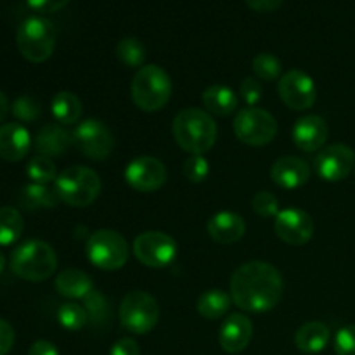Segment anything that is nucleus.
<instances>
[{"label":"nucleus","instance_id":"f257e3e1","mask_svg":"<svg viewBox=\"0 0 355 355\" xmlns=\"http://www.w3.org/2000/svg\"><path fill=\"white\" fill-rule=\"evenodd\" d=\"M283 288L279 270L272 263L262 260L243 263L231 277V298L241 311H270L279 304Z\"/></svg>","mask_w":355,"mask_h":355},{"label":"nucleus","instance_id":"f03ea898","mask_svg":"<svg viewBox=\"0 0 355 355\" xmlns=\"http://www.w3.org/2000/svg\"><path fill=\"white\" fill-rule=\"evenodd\" d=\"M175 142L191 155H203L217 142V123L214 118L198 107H186L175 114L172 125Z\"/></svg>","mask_w":355,"mask_h":355},{"label":"nucleus","instance_id":"7ed1b4c3","mask_svg":"<svg viewBox=\"0 0 355 355\" xmlns=\"http://www.w3.org/2000/svg\"><path fill=\"white\" fill-rule=\"evenodd\" d=\"M10 270L17 277L31 283L49 279L58 269V257L49 243L30 239L14 248L10 255Z\"/></svg>","mask_w":355,"mask_h":355},{"label":"nucleus","instance_id":"20e7f679","mask_svg":"<svg viewBox=\"0 0 355 355\" xmlns=\"http://www.w3.org/2000/svg\"><path fill=\"white\" fill-rule=\"evenodd\" d=\"M132 101L146 113L159 111L172 96V80L158 64H146L137 69L130 87Z\"/></svg>","mask_w":355,"mask_h":355},{"label":"nucleus","instance_id":"39448f33","mask_svg":"<svg viewBox=\"0 0 355 355\" xmlns=\"http://www.w3.org/2000/svg\"><path fill=\"white\" fill-rule=\"evenodd\" d=\"M101 177L89 166L73 165L62 170L54 182V191L62 203L75 208L89 207L101 193Z\"/></svg>","mask_w":355,"mask_h":355},{"label":"nucleus","instance_id":"423d86ee","mask_svg":"<svg viewBox=\"0 0 355 355\" xmlns=\"http://www.w3.org/2000/svg\"><path fill=\"white\" fill-rule=\"evenodd\" d=\"M16 44L21 55L30 62H45L55 49V28L42 16H30L19 24Z\"/></svg>","mask_w":355,"mask_h":355},{"label":"nucleus","instance_id":"0eeeda50","mask_svg":"<svg viewBox=\"0 0 355 355\" xmlns=\"http://www.w3.org/2000/svg\"><path fill=\"white\" fill-rule=\"evenodd\" d=\"M120 322L134 335H146L151 331L159 319V305L155 297L141 290L130 291L120 304Z\"/></svg>","mask_w":355,"mask_h":355},{"label":"nucleus","instance_id":"6e6552de","mask_svg":"<svg viewBox=\"0 0 355 355\" xmlns=\"http://www.w3.org/2000/svg\"><path fill=\"white\" fill-rule=\"evenodd\" d=\"M87 257L103 270H116L128 260V245L123 236L111 229L92 232L85 246Z\"/></svg>","mask_w":355,"mask_h":355},{"label":"nucleus","instance_id":"1a4fd4ad","mask_svg":"<svg viewBox=\"0 0 355 355\" xmlns=\"http://www.w3.org/2000/svg\"><path fill=\"white\" fill-rule=\"evenodd\" d=\"M236 137L248 146H266L277 134L276 118L262 107H246L238 111L234 118Z\"/></svg>","mask_w":355,"mask_h":355},{"label":"nucleus","instance_id":"9d476101","mask_svg":"<svg viewBox=\"0 0 355 355\" xmlns=\"http://www.w3.org/2000/svg\"><path fill=\"white\" fill-rule=\"evenodd\" d=\"M134 255L142 266L162 269L170 266L179 253L177 241L162 231H146L134 239Z\"/></svg>","mask_w":355,"mask_h":355},{"label":"nucleus","instance_id":"9b49d317","mask_svg":"<svg viewBox=\"0 0 355 355\" xmlns=\"http://www.w3.org/2000/svg\"><path fill=\"white\" fill-rule=\"evenodd\" d=\"M73 144L83 156L101 162L113 153L114 139L103 121L85 120L73 130Z\"/></svg>","mask_w":355,"mask_h":355},{"label":"nucleus","instance_id":"f8f14e48","mask_svg":"<svg viewBox=\"0 0 355 355\" xmlns=\"http://www.w3.org/2000/svg\"><path fill=\"white\" fill-rule=\"evenodd\" d=\"M277 92L283 103L295 111L311 110L318 99L314 80L302 69H290L277 82Z\"/></svg>","mask_w":355,"mask_h":355},{"label":"nucleus","instance_id":"ddd939ff","mask_svg":"<svg viewBox=\"0 0 355 355\" xmlns=\"http://www.w3.org/2000/svg\"><path fill=\"white\" fill-rule=\"evenodd\" d=\"M355 166V153L347 144H331L322 148L314 159L318 175L326 182H340Z\"/></svg>","mask_w":355,"mask_h":355},{"label":"nucleus","instance_id":"4468645a","mask_svg":"<svg viewBox=\"0 0 355 355\" xmlns=\"http://www.w3.org/2000/svg\"><path fill=\"white\" fill-rule=\"evenodd\" d=\"M125 180L139 193H153L165 186L166 166L155 156H139L125 168Z\"/></svg>","mask_w":355,"mask_h":355},{"label":"nucleus","instance_id":"2eb2a0df","mask_svg":"<svg viewBox=\"0 0 355 355\" xmlns=\"http://www.w3.org/2000/svg\"><path fill=\"white\" fill-rule=\"evenodd\" d=\"M314 220L311 215L298 208H288L279 211L274 220V231L281 241L291 246H302L314 236Z\"/></svg>","mask_w":355,"mask_h":355},{"label":"nucleus","instance_id":"dca6fc26","mask_svg":"<svg viewBox=\"0 0 355 355\" xmlns=\"http://www.w3.org/2000/svg\"><path fill=\"white\" fill-rule=\"evenodd\" d=\"M329 128L324 118L318 114H307L297 120L293 127V142L300 151H321L328 141Z\"/></svg>","mask_w":355,"mask_h":355},{"label":"nucleus","instance_id":"f3484780","mask_svg":"<svg viewBox=\"0 0 355 355\" xmlns=\"http://www.w3.org/2000/svg\"><path fill=\"white\" fill-rule=\"evenodd\" d=\"M252 335V321L243 314H231L222 322L220 331H218V342L227 354H239L250 345Z\"/></svg>","mask_w":355,"mask_h":355},{"label":"nucleus","instance_id":"a211bd4d","mask_svg":"<svg viewBox=\"0 0 355 355\" xmlns=\"http://www.w3.org/2000/svg\"><path fill=\"white\" fill-rule=\"evenodd\" d=\"M270 179L283 189H298L311 179V166L297 156H283L274 162Z\"/></svg>","mask_w":355,"mask_h":355},{"label":"nucleus","instance_id":"6ab92c4d","mask_svg":"<svg viewBox=\"0 0 355 355\" xmlns=\"http://www.w3.org/2000/svg\"><path fill=\"white\" fill-rule=\"evenodd\" d=\"M31 148V135L21 123L0 125V158L21 162Z\"/></svg>","mask_w":355,"mask_h":355},{"label":"nucleus","instance_id":"aec40b11","mask_svg":"<svg viewBox=\"0 0 355 355\" xmlns=\"http://www.w3.org/2000/svg\"><path fill=\"white\" fill-rule=\"evenodd\" d=\"M207 231L214 241L220 245H232L245 236L246 222L234 211H218L208 220Z\"/></svg>","mask_w":355,"mask_h":355},{"label":"nucleus","instance_id":"412c9836","mask_svg":"<svg viewBox=\"0 0 355 355\" xmlns=\"http://www.w3.org/2000/svg\"><path fill=\"white\" fill-rule=\"evenodd\" d=\"M71 144L73 134H69V132L59 123L44 125V127L37 132L33 141V146L38 151V155L47 156V158L64 155Z\"/></svg>","mask_w":355,"mask_h":355},{"label":"nucleus","instance_id":"4be33fe9","mask_svg":"<svg viewBox=\"0 0 355 355\" xmlns=\"http://www.w3.org/2000/svg\"><path fill=\"white\" fill-rule=\"evenodd\" d=\"M331 331L321 321L305 322L295 333V345L304 354H319L328 347Z\"/></svg>","mask_w":355,"mask_h":355},{"label":"nucleus","instance_id":"5701e85b","mask_svg":"<svg viewBox=\"0 0 355 355\" xmlns=\"http://www.w3.org/2000/svg\"><path fill=\"white\" fill-rule=\"evenodd\" d=\"M55 290L66 298H85L94 290V283L83 270L66 269L55 277Z\"/></svg>","mask_w":355,"mask_h":355},{"label":"nucleus","instance_id":"b1692460","mask_svg":"<svg viewBox=\"0 0 355 355\" xmlns=\"http://www.w3.org/2000/svg\"><path fill=\"white\" fill-rule=\"evenodd\" d=\"M201 99L207 107V113L218 114V116H229L238 107V97H236L234 90L227 85H220V83L208 87Z\"/></svg>","mask_w":355,"mask_h":355},{"label":"nucleus","instance_id":"393cba45","mask_svg":"<svg viewBox=\"0 0 355 355\" xmlns=\"http://www.w3.org/2000/svg\"><path fill=\"white\" fill-rule=\"evenodd\" d=\"M51 111L59 125H73L82 116L83 104L76 94L62 90V92L55 94L52 99Z\"/></svg>","mask_w":355,"mask_h":355},{"label":"nucleus","instance_id":"a878e982","mask_svg":"<svg viewBox=\"0 0 355 355\" xmlns=\"http://www.w3.org/2000/svg\"><path fill=\"white\" fill-rule=\"evenodd\" d=\"M232 305L231 295H227L225 291L217 290V288H211V290L205 291L200 298H198V312L203 315L205 319H220L224 318L229 312Z\"/></svg>","mask_w":355,"mask_h":355},{"label":"nucleus","instance_id":"bb28decb","mask_svg":"<svg viewBox=\"0 0 355 355\" xmlns=\"http://www.w3.org/2000/svg\"><path fill=\"white\" fill-rule=\"evenodd\" d=\"M59 196L55 191L49 189L42 184H28L21 191V205L28 210H40V208H54L59 203Z\"/></svg>","mask_w":355,"mask_h":355},{"label":"nucleus","instance_id":"cd10ccee","mask_svg":"<svg viewBox=\"0 0 355 355\" xmlns=\"http://www.w3.org/2000/svg\"><path fill=\"white\" fill-rule=\"evenodd\" d=\"M24 229L19 210L12 207L0 208V246H10L21 238Z\"/></svg>","mask_w":355,"mask_h":355},{"label":"nucleus","instance_id":"c85d7f7f","mask_svg":"<svg viewBox=\"0 0 355 355\" xmlns=\"http://www.w3.org/2000/svg\"><path fill=\"white\" fill-rule=\"evenodd\" d=\"M116 58L118 61L123 62L128 68H142L144 66L148 52H146L144 44L134 37L121 38L116 45Z\"/></svg>","mask_w":355,"mask_h":355},{"label":"nucleus","instance_id":"c756f323","mask_svg":"<svg viewBox=\"0 0 355 355\" xmlns=\"http://www.w3.org/2000/svg\"><path fill=\"white\" fill-rule=\"evenodd\" d=\"M26 175L28 179L33 184H42V186H47V184L55 182L58 179V172H55V165L51 158L47 156H35L30 159V163L26 165Z\"/></svg>","mask_w":355,"mask_h":355},{"label":"nucleus","instance_id":"7c9ffc66","mask_svg":"<svg viewBox=\"0 0 355 355\" xmlns=\"http://www.w3.org/2000/svg\"><path fill=\"white\" fill-rule=\"evenodd\" d=\"M83 307H85L87 315H89V321L92 324H106L111 318V307L107 304L106 297H104L101 291L92 290L85 298H83Z\"/></svg>","mask_w":355,"mask_h":355},{"label":"nucleus","instance_id":"2f4dec72","mask_svg":"<svg viewBox=\"0 0 355 355\" xmlns=\"http://www.w3.org/2000/svg\"><path fill=\"white\" fill-rule=\"evenodd\" d=\"M58 321L68 331H78L89 321V315H87L85 307H82L76 302H66L59 307L58 311Z\"/></svg>","mask_w":355,"mask_h":355},{"label":"nucleus","instance_id":"473e14b6","mask_svg":"<svg viewBox=\"0 0 355 355\" xmlns=\"http://www.w3.org/2000/svg\"><path fill=\"white\" fill-rule=\"evenodd\" d=\"M252 68L255 71V75L260 80H263V82H274V80L279 78L281 71H283L279 58H276L270 52H260V54H257L253 58Z\"/></svg>","mask_w":355,"mask_h":355},{"label":"nucleus","instance_id":"72a5a7b5","mask_svg":"<svg viewBox=\"0 0 355 355\" xmlns=\"http://www.w3.org/2000/svg\"><path fill=\"white\" fill-rule=\"evenodd\" d=\"M12 114L21 121H35L42 114V104L31 96H19L12 104Z\"/></svg>","mask_w":355,"mask_h":355},{"label":"nucleus","instance_id":"f704fd0d","mask_svg":"<svg viewBox=\"0 0 355 355\" xmlns=\"http://www.w3.org/2000/svg\"><path fill=\"white\" fill-rule=\"evenodd\" d=\"M208 173H210V163L203 155H191L184 163V175L189 182H203L207 180Z\"/></svg>","mask_w":355,"mask_h":355},{"label":"nucleus","instance_id":"c9c22d12","mask_svg":"<svg viewBox=\"0 0 355 355\" xmlns=\"http://www.w3.org/2000/svg\"><path fill=\"white\" fill-rule=\"evenodd\" d=\"M252 207L253 211H255L257 215H260V217L270 218L276 217V215L279 214V201H277V198L274 196L272 193H269V191H259V193L253 196Z\"/></svg>","mask_w":355,"mask_h":355},{"label":"nucleus","instance_id":"e433bc0d","mask_svg":"<svg viewBox=\"0 0 355 355\" xmlns=\"http://www.w3.org/2000/svg\"><path fill=\"white\" fill-rule=\"evenodd\" d=\"M333 347L336 355H355V324L338 329Z\"/></svg>","mask_w":355,"mask_h":355},{"label":"nucleus","instance_id":"4c0bfd02","mask_svg":"<svg viewBox=\"0 0 355 355\" xmlns=\"http://www.w3.org/2000/svg\"><path fill=\"white\" fill-rule=\"evenodd\" d=\"M239 94H241L243 101H245L246 104L255 107V104H259L263 96L262 83L259 82V78H252V76H248V78L243 80L241 85H239Z\"/></svg>","mask_w":355,"mask_h":355},{"label":"nucleus","instance_id":"58836bf2","mask_svg":"<svg viewBox=\"0 0 355 355\" xmlns=\"http://www.w3.org/2000/svg\"><path fill=\"white\" fill-rule=\"evenodd\" d=\"M28 7L38 14H52L59 12L69 3V0H26Z\"/></svg>","mask_w":355,"mask_h":355},{"label":"nucleus","instance_id":"ea45409f","mask_svg":"<svg viewBox=\"0 0 355 355\" xmlns=\"http://www.w3.org/2000/svg\"><path fill=\"white\" fill-rule=\"evenodd\" d=\"M14 328L7 321L0 319V355H7L14 345Z\"/></svg>","mask_w":355,"mask_h":355},{"label":"nucleus","instance_id":"a19ab883","mask_svg":"<svg viewBox=\"0 0 355 355\" xmlns=\"http://www.w3.org/2000/svg\"><path fill=\"white\" fill-rule=\"evenodd\" d=\"M110 355H141L137 342L132 338H121L111 347Z\"/></svg>","mask_w":355,"mask_h":355},{"label":"nucleus","instance_id":"79ce46f5","mask_svg":"<svg viewBox=\"0 0 355 355\" xmlns=\"http://www.w3.org/2000/svg\"><path fill=\"white\" fill-rule=\"evenodd\" d=\"M245 2L250 9L257 10V12H272V10L279 9L283 0H245Z\"/></svg>","mask_w":355,"mask_h":355},{"label":"nucleus","instance_id":"37998d69","mask_svg":"<svg viewBox=\"0 0 355 355\" xmlns=\"http://www.w3.org/2000/svg\"><path fill=\"white\" fill-rule=\"evenodd\" d=\"M28 355H59V352L54 343L47 342V340H38L30 347Z\"/></svg>","mask_w":355,"mask_h":355},{"label":"nucleus","instance_id":"c03bdc74","mask_svg":"<svg viewBox=\"0 0 355 355\" xmlns=\"http://www.w3.org/2000/svg\"><path fill=\"white\" fill-rule=\"evenodd\" d=\"M7 113H9V101H7L6 94L0 90V123H2L3 120H6Z\"/></svg>","mask_w":355,"mask_h":355},{"label":"nucleus","instance_id":"a18cd8bd","mask_svg":"<svg viewBox=\"0 0 355 355\" xmlns=\"http://www.w3.org/2000/svg\"><path fill=\"white\" fill-rule=\"evenodd\" d=\"M3 269H6V257H3V253L0 252V274H2Z\"/></svg>","mask_w":355,"mask_h":355}]
</instances>
